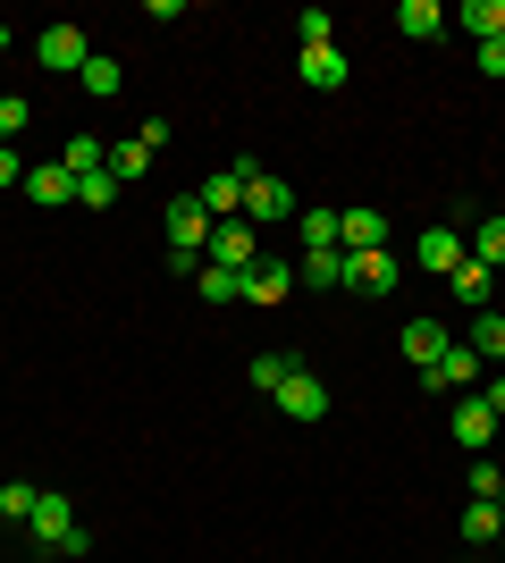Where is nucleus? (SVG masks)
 Returning <instances> with one entry per match:
<instances>
[{
    "label": "nucleus",
    "mask_w": 505,
    "mask_h": 563,
    "mask_svg": "<svg viewBox=\"0 0 505 563\" xmlns=\"http://www.w3.org/2000/svg\"><path fill=\"white\" fill-rule=\"evenodd\" d=\"M18 135H25V101L0 93V143H18Z\"/></svg>",
    "instance_id": "72a5a7b5"
},
{
    "label": "nucleus",
    "mask_w": 505,
    "mask_h": 563,
    "mask_svg": "<svg viewBox=\"0 0 505 563\" xmlns=\"http://www.w3.org/2000/svg\"><path fill=\"white\" fill-rule=\"evenodd\" d=\"M481 404H488V412H497V421H505V371H497V378H488V387H481Z\"/></svg>",
    "instance_id": "e433bc0d"
},
{
    "label": "nucleus",
    "mask_w": 505,
    "mask_h": 563,
    "mask_svg": "<svg viewBox=\"0 0 505 563\" xmlns=\"http://www.w3.org/2000/svg\"><path fill=\"white\" fill-rule=\"evenodd\" d=\"M497 563H505V530H497Z\"/></svg>",
    "instance_id": "4c0bfd02"
},
{
    "label": "nucleus",
    "mask_w": 505,
    "mask_h": 563,
    "mask_svg": "<svg viewBox=\"0 0 505 563\" xmlns=\"http://www.w3.org/2000/svg\"><path fill=\"white\" fill-rule=\"evenodd\" d=\"M304 202H295V186L287 177H262V168H244V219L253 228H278V219H295Z\"/></svg>",
    "instance_id": "7ed1b4c3"
},
{
    "label": "nucleus",
    "mask_w": 505,
    "mask_h": 563,
    "mask_svg": "<svg viewBox=\"0 0 505 563\" xmlns=\"http://www.w3.org/2000/svg\"><path fill=\"white\" fill-rule=\"evenodd\" d=\"M244 168H253V161H228V168H211V177L194 186V202H202L211 219H244Z\"/></svg>",
    "instance_id": "39448f33"
},
{
    "label": "nucleus",
    "mask_w": 505,
    "mask_h": 563,
    "mask_svg": "<svg viewBox=\"0 0 505 563\" xmlns=\"http://www.w3.org/2000/svg\"><path fill=\"white\" fill-rule=\"evenodd\" d=\"M278 412H287V421H320V412H329V387H320V371H295L287 387H278Z\"/></svg>",
    "instance_id": "ddd939ff"
},
{
    "label": "nucleus",
    "mask_w": 505,
    "mask_h": 563,
    "mask_svg": "<svg viewBox=\"0 0 505 563\" xmlns=\"http://www.w3.org/2000/svg\"><path fill=\"white\" fill-rule=\"evenodd\" d=\"M76 85H85V93H119V59H110V51H94V59H85V76H76Z\"/></svg>",
    "instance_id": "c85d7f7f"
},
{
    "label": "nucleus",
    "mask_w": 505,
    "mask_h": 563,
    "mask_svg": "<svg viewBox=\"0 0 505 563\" xmlns=\"http://www.w3.org/2000/svg\"><path fill=\"white\" fill-rule=\"evenodd\" d=\"M211 261H219V269H253V261H262L253 219H219V228H211Z\"/></svg>",
    "instance_id": "1a4fd4ad"
},
{
    "label": "nucleus",
    "mask_w": 505,
    "mask_h": 563,
    "mask_svg": "<svg viewBox=\"0 0 505 563\" xmlns=\"http://www.w3.org/2000/svg\"><path fill=\"white\" fill-rule=\"evenodd\" d=\"M9 186H25V152H18V143H0V194H9Z\"/></svg>",
    "instance_id": "f704fd0d"
},
{
    "label": "nucleus",
    "mask_w": 505,
    "mask_h": 563,
    "mask_svg": "<svg viewBox=\"0 0 505 563\" xmlns=\"http://www.w3.org/2000/svg\"><path fill=\"white\" fill-rule=\"evenodd\" d=\"M345 269H354V295H371V286H396V253H345Z\"/></svg>",
    "instance_id": "4be33fe9"
},
{
    "label": "nucleus",
    "mask_w": 505,
    "mask_h": 563,
    "mask_svg": "<svg viewBox=\"0 0 505 563\" xmlns=\"http://www.w3.org/2000/svg\"><path fill=\"white\" fill-rule=\"evenodd\" d=\"M421 387H438V396H472V387H481V353H472V345H447L430 371H421Z\"/></svg>",
    "instance_id": "423d86ee"
},
{
    "label": "nucleus",
    "mask_w": 505,
    "mask_h": 563,
    "mask_svg": "<svg viewBox=\"0 0 505 563\" xmlns=\"http://www.w3.org/2000/svg\"><path fill=\"white\" fill-rule=\"evenodd\" d=\"M447 25H463L472 43H497V34H505V0H463V9H455Z\"/></svg>",
    "instance_id": "a211bd4d"
},
{
    "label": "nucleus",
    "mask_w": 505,
    "mask_h": 563,
    "mask_svg": "<svg viewBox=\"0 0 505 563\" xmlns=\"http://www.w3.org/2000/svg\"><path fill=\"white\" fill-rule=\"evenodd\" d=\"M0 59H9V34H0Z\"/></svg>",
    "instance_id": "58836bf2"
},
{
    "label": "nucleus",
    "mask_w": 505,
    "mask_h": 563,
    "mask_svg": "<svg viewBox=\"0 0 505 563\" xmlns=\"http://www.w3.org/2000/svg\"><path fill=\"white\" fill-rule=\"evenodd\" d=\"M413 261H421L430 278H455V269H463V228H455V219H447V228H421Z\"/></svg>",
    "instance_id": "0eeeda50"
},
{
    "label": "nucleus",
    "mask_w": 505,
    "mask_h": 563,
    "mask_svg": "<svg viewBox=\"0 0 505 563\" xmlns=\"http://www.w3.org/2000/svg\"><path fill=\"white\" fill-rule=\"evenodd\" d=\"M295 76H304L312 93H337V85L354 76V59H345V51H337V43H312V51H304V59H295Z\"/></svg>",
    "instance_id": "9d476101"
},
{
    "label": "nucleus",
    "mask_w": 505,
    "mask_h": 563,
    "mask_svg": "<svg viewBox=\"0 0 505 563\" xmlns=\"http://www.w3.org/2000/svg\"><path fill=\"white\" fill-rule=\"evenodd\" d=\"M354 269H345V253H304L295 261V286H345Z\"/></svg>",
    "instance_id": "393cba45"
},
{
    "label": "nucleus",
    "mask_w": 505,
    "mask_h": 563,
    "mask_svg": "<svg viewBox=\"0 0 505 563\" xmlns=\"http://www.w3.org/2000/svg\"><path fill=\"white\" fill-rule=\"evenodd\" d=\"M396 34H405V43H438V34H447V9H438V0H405V9H396Z\"/></svg>",
    "instance_id": "dca6fc26"
},
{
    "label": "nucleus",
    "mask_w": 505,
    "mask_h": 563,
    "mask_svg": "<svg viewBox=\"0 0 505 563\" xmlns=\"http://www.w3.org/2000/svg\"><path fill=\"white\" fill-rule=\"evenodd\" d=\"M295 371H304V353H253V387H262V396H278Z\"/></svg>",
    "instance_id": "a878e982"
},
{
    "label": "nucleus",
    "mask_w": 505,
    "mask_h": 563,
    "mask_svg": "<svg viewBox=\"0 0 505 563\" xmlns=\"http://www.w3.org/2000/svg\"><path fill=\"white\" fill-rule=\"evenodd\" d=\"M59 168H68V177H94V168H110V143H101V135H68Z\"/></svg>",
    "instance_id": "b1692460"
},
{
    "label": "nucleus",
    "mask_w": 505,
    "mask_h": 563,
    "mask_svg": "<svg viewBox=\"0 0 505 563\" xmlns=\"http://www.w3.org/2000/svg\"><path fill=\"white\" fill-rule=\"evenodd\" d=\"M110 194H119V177H110V168H94V177H76V202H85V211H110Z\"/></svg>",
    "instance_id": "c756f323"
},
{
    "label": "nucleus",
    "mask_w": 505,
    "mask_h": 563,
    "mask_svg": "<svg viewBox=\"0 0 505 563\" xmlns=\"http://www.w3.org/2000/svg\"><path fill=\"white\" fill-rule=\"evenodd\" d=\"M472 59H481V76H505V34H497V43H481Z\"/></svg>",
    "instance_id": "c9c22d12"
},
{
    "label": "nucleus",
    "mask_w": 505,
    "mask_h": 563,
    "mask_svg": "<svg viewBox=\"0 0 505 563\" xmlns=\"http://www.w3.org/2000/svg\"><path fill=\"white\" fill-rule=\"evenodd\" d=\"M497 530H505L497 496H463V539H472V547H497Z\"/></svg>",
    "instance_id": "aec40b11"
},
{
    "label": "nucleus",
    "mask_w": 505,
    "mask_h": 563,
    "mask_svg": "<svg viewBox=\"0 0 505 563\" xmlns=\"http://www.w3.org/2000/svg\"><path fill=\"white\" fill-rule=\"evenodd\" d=\"M488 286H497V269H481V261L463 253V269H455V303H463V311H488Z\"/></svg>",
    "instance_id": "5701e85b"
},
{
    "label": "nucleus",
    "mask_w": 505,
    "mask_h": 563,
    "mask_svg": "<svg viewBox=\"0 0 505 563\" xmlns=\"http://www.w3.org/2000/svg\"><path fill=\"white\" fill-rule=\"evenodd\" d=\"M34 496H43L34 479H9V488H0V521H25V514H34Z\"/></svg>",
    "instance_id": "7c9ffc66"
},
{
    "label": "nucleus",
    "mask_w": 505,
    "mask_h": 563,
    "mask_svg": "<svg viewBox=\"0 0 505 563\" xmlns=\"http://www.w3.org/2000/svg\"><path fill=\"white\" fill-rule=\"evenodd\" d=\"M34 59H43L51 76H85L94 43H85V25H43V34H34Z\"/></svg>",
    "instance_id": "20e7f679"
},
{
    "label": "nucleus",
    "mask_w": 505,
    "mask_h": 563,
    "mask_svg": "<svg viewBox=\"0 0 505 563\" xmlns=\"http://www.w3.org/2000/svg\"><path fill=\"white\" fill-rule=\"evenodd\" d=\"M345 253H387V219L380 211H345V235H337Z\"/></svg>",
    "instance_id": "412c9836"
},
{
    "label": "nucleus",
    "mask_w": 505,
    "mask_h": 563,
    "mask_svg": "<svg viewBox=\"0 0 505 563\" xmlns=\"http://www.w3.org/2000/svg\"><path fill=\"white\" fill-rule=\"evenodd\" d=\"M295 34H304V51H312V43H337V18H329V9H304V18H295Z\"/></svg>",
    "instance_id": "473e14b6"
},
{
    "label": "nucleus",
    "mask_w": 505,
    "mask_h": 563,
    "mask_svg": "<svg viewBox=\"0 0 505 563\" xmlns=\"http://www.w3.org/2000/svg\"><path fill=\"white\" fill-rule=\"evenodd\" d=\"M497 438H505V421H497Z\"/></svg>",
    "instance_id": "a19ab883"
},
{
    "label": "nucleus",
    "mask_w": 505,
    "mask_h": 563,
    "mask_svg": "<svg viewBox=\"0 0 505 563\" xmlns=\"http://www.w3.org/2000/svg\"><path fill=\"white\" fill-rule=\"evenodd\" d=\"M144 168H152V143H144V135H135V143H119V152H110V177H119V186H135Z\"/></svg>",
    "instance_id": "cd10ccee"
},
{
    "label": "nucleus",
    "mask_w": 505,
    "mask_h": 563,
    "mask_svg": "<svg viewBox=\"0 0 505 563\" xmlns=\"http://www.w3.org/2000/svg\"><path fill=\"white\" fill-rule=\"evenodd\" d=\"M287 295H295V269H287V261H253V269H244V303L278 311Z\"/></svg>",
    "instance_id": "f8f14e48"
},
{
    "label": "nucleus",
    "mask_w": 505,
    "mask_h": 563,
    "mask_svg": "<svg viewBox=\"0 0 505 563\" xmlns=\"http://www.w3.org/2000/svg\"><path fill=\"white\" fill-rule=\"evenodd\" d=\"M463 253L481 261V269H505V219H472V228H463Z\"/></svg>",
    "instance_id": "6ab92c4d"
},
{
    "label": "nucleus",
    "mask_w": 505,
    "mask_h": 563,
    "mask_svg": "<svg viewBox=\"0 0 505 563\" xmlns=\"http://www.w3.org/2000/svg\"><path fill=\"white\" fill-rule=\"evenodd\" d=\"M25 202H43V211H59V202H76V177H68V168H59V161H25Z\"/></svg>",
    "instance_id": "6e6552de"
},
{
    "label": "nucleus",
    "mask_w": 505,
    "mask_h": 563,
    "mask_svg": "<svg viewBox=\"0 0 505 563\" xmlns=\"http://www.w3.org/2000/svg\"><path fill=\"white\" fill-rule=\"evenodd\" d=\"M396 345H405V362H421V371H430L455 336H447V320H405V336H396Z\"/></svg>",
    "instance_id": "4468645a"
},
{
    "label": "nucleus",
    "mask_w": 505,
    "mask_h": 563,
    "mask_svg": "<svg viewBox=\"0 0 505 563\" xmlns=\"http://www.w3.org/2000/svg\"><path fill=\"white\" fill-rule=\"evenodd\" d=\"M455 446L463 454H488V446H497V412H488L481 396H455Z\"/></svg>",
    "instance_id": "9b49d317"
},
{
    "label": "nucleus",
    "mask_w": 505,
    "mask_h": 563,
    "mask_svg": "<svg viewBox=\"0 0 505 563\" xmlns=\"http://www.w3.org/2000/svg\"><path fill=\"white\" fill-rule=\"evenodd\" d=\"M25 539L43 547V555H94V530H85V521H76V505L68 496H34V514H25Z\"/></svg>",
    "instance_id": "f03ea898"
},
{
    "label": "nucleus",
    "mask_w": 505,
    "mask_h": 563,
    "mask_svg": "<svg viewBox=\"0 0 505 563\" xmlns=\"http://www.w3.org/2000/svg\"><path fill=\"white\" fill-rule=\"evenodd\" d=\"M186 286L202 295V303H244V269H219V261H202Z\"/></svg>",
    "instance_id": "f3484780"
},
{
    "label": "nucleus",
    "mask_w": 505,
    "mask_h": 563,
    "mask_svg": "<svg viewBox=\"0 0 505 563\" xmlns=\"http://www.w3.org/2000/svg\"><path fill=\"white\" fill-rule=\"evenodd\" d=\"M168 269H177V278H194V269H202V261H211V228L219 219L202 211V202H194V194H177V202H168Z\"/></svg>",
    "instance_id": "f257e3e1"
},
{
    "label": "nucleus",
    "mask_w": 505,
    "mask_h": 563,
    "mask_svg": "<svg viewBox=\"0 0 505 563\" xmlns=\"http://www.w3.org/2000/svg\"><path fill=\"white\" fill-rule=\"evenodd\" d=\"M463 345L481 353V362H505V320L497 311H472V336H463Z\"/></svg>",
    "instance_id": "bb28decb"
},
{
    "label": "nucleus",
    "mask_w": 505,
    "mask_h": 563,
    "mask_svg": "<svg viewBox=\"0 0 505 563\" xmlns=\"http://www.w3.org/2000/svg\"><path fill=\"white\" fill-rule=\"evenodd\" d=\"M497 514H505V488H497Z\"/></svg>",
    "instance_id": "ea45409f"
},
{
    "label": "nucleus",
    "mask_w": 505,
    "mask_h": 563,
    "mask_svg": "<svg viewBox=\"0 0 505 563\" xmlns=\"http://www.w3.org/2000/svg\"><path fill=\"white\" fill-rule=\"evenodd\" d=\"M505 488V471L488 463V454H472V471H463V496H497Z\"/></svg>",
    "instance_id": "2f4dec72"
},
{
    "label": "nucleus",
    "mask_w": 505,
    "mask_h": 563,
    "mask_svg": "<svg viewBox=\"0 0 505 563\" xmlns=\"http://www.w3.org/2000/svg\"><path fill=\"white\" fill-rule=\"evenodd\" d=\"M295 235H304V253H345L337 235H345V211H295Z\"/></svg>",
    "instance_id": "2eb2a0df"
}]
</instances>
